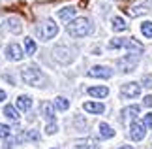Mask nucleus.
Here are the masks:
<instances>
[{
	"mask_svg": "<svg viewBox=\"0 0 152 149\" xmlns=\"http://www.w3.org/2000/svg\"><path fill=\"white\" fill-rule=\"evenodd\" d=\"M32 106V98L26 96V94H21L19 98H17V108H19L21 111H28Z\"/></svg>",
	"mask_w": 152,
	"mask_h": 149,
	"instance_id": "11",
	"label": "nucleus"
},
{
	"mask_svg": "<svg viewBox=\"0 0 152 149\" xmlns=\"http://www.w3.org/2000/svg\"><path fill=\"white\" fill-rule=\"evenodd\" d=\"M21 76H23V81H25L26 85H38V83H42V79H43V74L39 72L36 66L25 68L21 72Z\"/></svg>",
	"mask_w": 152,
	"mask_h": 149,
	"instance_id": "3",
	"label": "nucleus"
},
{
	"mask_svg": "<svg viewBox=\"0 0 152 149\" xmlns=\"http://www.w3.org/2000/svg\"><path fill=\"white\" fill-rule=\"evenodd\" d=\"M88 76L90 77H102V79H109L113 76V70L107 68V66H92L88 70Z\"/></svg>",
	"mask_w": 152,
	"mask_h": 149,
	"instance_id": "8",
	"label": "nucleus"
},
{
	"mask_svg": "<svg viewBox=\"0 0 152 149\" xmlns=\"http://www.w3.org/2000/svg\"><path fill=\"white\" fill-rule=\"evenodd\" d=\"M4 115L8 117V119H11V121H19V113H17V110L13 108V106H4Z\"/></svg>",
	"mask_w": 152,
	"mask_h": 149,
	"instance_id": "19",
	"label": "nucleus"
},
{
	"mask_svg": "<svg viewBox=\"0 0 152 149\" xmlns=\"http://www.w3.org/2000/svg\"><path fill=\"white\" fill-rule=\"evenodd\" d=\"M88 94L96 98H105L109 94V89L107 87H88Z\"/></svg>",
	"mask_w": 152,
	"mask_h": 149,
	"instance_id": "13",
	"label": "nucleus"
},
{
	"mask_svg": "<svg viewBox=\"0 0 152 149\" xmlns=\"http://www.w3.org/2000/svg\"><path fill=\"white\" fill-rule=\"evenodd\" d=\"M128 28V25H126V21L122 19V17H115L113 19V30L115 32H124Z\"/></svg>",
	"mask_w": 152,
	"mask_h": 149,
	"instance_id": "18",
	"label": "nucleus"
},
{
	"mask_svg": "<svg viewBox=\"0 0 152 149\" xmlns=\"http://www.w3.org/2000/svg\"><path fill=\"white\" fill-rule=\"evenodd\" d=\"M42 111H43V117L47 119L49 123L55 121V108H53L51 102H43V104H42Z\"/></svg>",
	"mask_w": 152,
	"mask_h": 149,
	"instance_id": "12",
	"label": "nucleus"
},
{
	"mask_svg": "<svg viewBox=\"0 0 152 149\" xmlns=\"http://www.w3.org/2000/svg\"><path fill=\"white\" fill-rule=\"evenodd\" d=\"M118 149H133V147H130V145H120Z\"/></svg>",
	"mask_w": 152,
	"mask_h": 149,
	"instance_id": "33",
	"label": "nucleus"
},
{
	"mask_svg": "<svg viewBox=\"0 0 152 149\" xmlns=\"http://www.w3.org/2000/svg\"><path fill=\"white\" fill-rule=\"evenodd\" d=\"M83 108L86 111H90V113H103L105 111V106L103 104H98V102H86Z\"/></svg>",
	"mask_w": 152,
	"mask_h": 149,
	"instance_id": "15",
	"label": "nucleus"
},
{
	"mask_svg": "<svg viewBox=\"0 0 152 149\" xmlns=\"http://www.w3.org/2000/svg\"><path fill=\"white\" fill-rule=\"evenodd\" d=\"M75 15V8H72V6H68V8H62L60 11H58V17L64 21H68V19H72V17Z\"/></svg>",
	"mask_w": 152,
	"mask_h": 149,
	"instance_id": "20",
	"label": "nucleus"
},
{
	"mask_svg": "<svg viewBox=\"0 0 152 149\" xmlns=\"http://www.w3.org/2000/svg\"><path fill=\"white\" fill-rule=\"evenodd\" d=\"M141 32H143V36L152 38V23L150 21H145L143 25H141Z\"/></svg>",
	"mask_w": 152,
	"mask_h": 149,
	"instance_id": "25",
	"label": "nucleus"
},
{
	"mask_svg": "<svg viewBox=\"0 0 152 149\" xmlns=\"http://www.w3.org/2000/svg\"><path fill=\"white\" fill-rule=\"evenodd\" d=\"M145 127L152 128V113H147V115H145Z\"/></svg>",
	"mask_w": 152,
	"mask_h": 149,
	"instance_id": "30",
	"label": "nucleus"
},
{
	"mask_svg": "<svg viewBox=\"0 0 152 149\" xmlns=\"http://www.w3.org/2000/svg\"><path fill=\"white\" fill-rule=\"evenodd\" d=\"M100 134L103 136V138H113V136H115V130L111 128L107 123H102L100 125Z\"/></svg>",
	"mask_w": 152,
	"mask_h": 149,
	"instance_id": "21",
	"label": "nucleus"
},
{
	"mask_svg": "<svg viewBox=\"0 0 152 149\" xmlns=\"http://www.w3.org/2000/svg\"><path fill=\"white\" fill-rule=\"evenodd\" d=\"M8 136H10V127L0 123V138H8Z\"/></svg>",
	"mask_w": 152,
	"mask_h": 149,
	"instance_id": "26",
	"label": "nucleus"
},
{
	"mask_svg": "<svg viewBox=\"0 0 152 149\" xmlns=\"http://www.w3.org/2000/svg\"><path fill=\"white\" fill-rule=\"evenodd\" d=\"M90 30H92V27L86 17H77V19L69 21V25H68V32L73 38H83L86 34H90Z\"/></svg>",
	"mask_w": 152,
	"mask_h": 149,
	"instance_id": "1",
	"label": "nucleus"
},
{
	"mask_svg": "<svg viewBox=\"0 0 152 149\" xmlns=\"http://www.w3.org/2000/svg\"><path fill=\"white\" fill-rule=\"evenodd\" d=\"M147 11H148V10L145 8V6H132V8L126 10V13L132 15V17H137V15H145Z\"/></svg>",
	"mask_w": 152,
	"mask_h": 149,
	"instance_id": "17",
	"label": "nucleus"
},
{
	"mask_svg": "<svg viewBox=\"0 0 152 149\" xmlns=\"http://www.w3.org/2000/svg\"><path fill=\"white\" fill-rule=\"evenodd\" d=\"M55 106H56V108L58 110H68L69 108V100L68 98H64V96H58V98H55Z\"/></svg>",
	"mask_w": 152,
	"mask_h": 149,
	"instance_id": "23",
	"label": "nucleus"
},
{
	"mask_svg": "<svg viewBox=\"0 0 152 149\" xmlns=\"http://www.w3.org/2000/svg\"><path fill=\"white\" fill-rule=\"evenodd\" d=\"M109 47L111 49H116V47H126V49H130V51H137V53H141L143 51V45L141 44H137L133 38H115V40H111L109 42Z\"/></svg>",
	"mask_w": 152,
	"mask_h": 149,
	"instance_id": "2",
	"label": "nucleus"
},
{
	"mask_svg": "<svg viewBox=\"0 0 152 149\" xmlns=\"http://www.w3.org/2000/svg\"><path fill=\"white\" fill-rule=\"evenodd\" d=\"M150 2H152V0H150Z\"/></svg>",
	"mask_w": 152,
	"mask_h": 149,
	"instance_id": "34",
	"label": "nucleus"
},
{
	"mask_svg": "<svg viewBox=\"0 0 152 149\" xmlns=\"http://www.w3.org/2000/svg\"><path fill=\"white\" fill-rule=\"evenodd\" d=\"M6 57H8L10 61H21V59L25 57V53H23V49L17 44H10L6 47Z\"/></svg>",
	"mask_w": 152,
	"mask_h": 149,
	"instance_id": "10",
	"label": "nucleus"
},
{
	"mask_svg": "<svg viewBox=\"0 0 152 149\" xmlns=\"http://www.w3.org/2000/svg\"><path fill=\"white\" fill-rule=\"evenodd\" d=\"M45 132H47V134H55L56 132V123H49L47 127H45Z\"/></svg>",
	"mask_w": 152,
	"mask_h": 149,
	"instance_id": "29",
	"label": "nucleus"
},
{
	"mask_svg": "<svg viewBox=\"0 0 152 149\" xmlns=\"http://www.w3.org/2000/svg\"><path fill=\"white\" fill-rule=\"evenodd\" d=\"M139 106H130V108H124L122 110V119H130V117H135V115H139Z\"/></svg>",
	"mask_w": 152,
	"mask_h": 149,
	"instance_id": "16",
	"label": "nucleus"
},
{
	"mask_svg": "<svg viewBox=\"0 0 152 149\" xmlns=\"http://www.w3.org/2000/svg\"><path fill=\"white\" fill-rule=\"evenodd\" d=\"M56 34H58V27L55 25V21H51V19H47L45 23H42V25L38 27V36L42 40H51V38H55Z\"/></svg>",
	"mask_w": 152,
	"mask_h": 149,
	"instance_id": "4",
	"label": "nucleus"
},
{
	"mask_svg": "<svg viewBox=\"0 0 152 149\" xmlns=\"http://www.w3.org/2000/svg\"><path fill=\"white\" fill-rule=\"evenodd\" d=\"M23 138H25V140H38V138H39V134L36 132V130H30V132H26L25 136H23Z\"/></svg>",
	"mask_w": 152,
	"mask_h": 149,
	"instance_id": "27",
	"label": "nucleus"
},
{
	"mask_svg": "<svg viewBox=\"0 0 152 149\" xmlns=\"http://www.w3.org/2000/svg\"><path fill=\"white\" fill-rule=\"evenodd\" d=\"M8 28H10L13 34H21V30H23L21 21L17 19V17H10V19H8Z\"/></svg>",
	"mask_w": 152,
	"mask_h": 149,
	"instance_id": "14",
	"label": "nucleus"
},
{
	"mask_svg": "<svg viewBox=\"0 0 152 149\" xmlns=\"http://www.w3.org/2000/svg\"><path fill=\"white\" fill-rule=\"evenodd\" d=\"M137 66V57L135 55H128L124 59H120L118 61V68L122 70V72H133Z\"/></svg>",
	"mask_w": 152,
	"mask_h": 149,
	"instance_id": "7",
	"label": "nucleus"
},
{
	"mask_svg": "<svg viewBox=\"0 0 152 149\" xmlns=\"http://www.w3.org/2000/svg\"><path fill=\"white\" fill-rule=\"evenodd\" d=\"M2 100H6V93L2 91V89H0V102H2Z\"/></svg>",
	"mask_w": 152,
	"mask_h": 149,
	"instance_id": "32",
	"label": "nucleus"
},
{
	"mask_svg": "<svg viewBox=\"0 0 152 149\" xmlns=\"http://www.w3.org/2000/svg\"><path fill=\"white\" fill-rule=\"evenodd\" d=\"M130 130H132V138L135 140V142H139V140H143L145 138V134H147V130H145V123H141V121H133L132 123V127H130Z\"/></svg>",
	"mask_w": 152,
	"mask_h": 149,
	"instance_id": "9",
	"label": "nucleus"
},
{
	"mask_svg": "<svg viewBox=\"0 0 152 149\" xmlns=\"http://www.w3.org/2000/svg\"><path fill=\"white\" fill-rule=\"evenodd\" d=\"M53 55H55V59L58 62H62V64H68V62L73 61V51L69 49V47H66V45H56L55 51H53Z\"/></svg>",
	"mask_w": 152,
	"mask_h": 149,
	"instance_id": "5",
	"label": "nucleus"
},
{
	"mask_svg": "<svg viewBox=\"0 0 152 149\" xmlns=\"http://www.w3.org/2000/svg\"><path fill=\"white\" fill-rule=\"evenodd\" d=\"M143 85H145V87H148V89H152V74L143 76Z\"/></svg>",
	"mask_w": 152,
	"mask_h": 149,
	"instance_id": "28",
	"label": "nucleus"
},
{
	"mask_svg": "<svg viewBox=\"0 0 152 149\" xmlns=\"http://www.w3.org/2000/svg\"><path fill=\"white\" fill-rule=\"evenodd\" d=\"M120 94L124 98H135V96H139L141 94V85L139 83H126V85H122V89H120Z\"/></svg>",
	"mask_w": 152,
	"mask_h": 149,
	"instance_id": "6",
	"label": "nucleus"
},
{
	"mask_svg": "<svg viewBox=\"0 0 152 149\" xmlns=\"http://www.w3.org/2000/svg\"><path fill=\"white\" fill-rule=\"evenodd\" d=\"M72 149H98V145L94 142H77L75 145H72Z\"/></svg>",
	"mask_w": 152,
	"mask_h": 149,
	"instance_id": "22",
	"label": "nucleus"
},
{
	"mask_svg": "<svg viewBox=\"0 0 152 149\" xmlns=\"http://www.w3.org/2000/svg\"><path fill=\"white\" fill-rule=\"evenodd\" d=\"M25 47H26V55H34V53H36V42L32 38L25 40Z\"/></svg>",
	"mask_w": 152,
	"mask_h": 149,
	"instance_id": "24",
	"label": "nucleus"
},
{
	"mask_svg": "<svg viewBox=\"0 0 152 149\" xmlns=\"http://www.w3.org/2000/svg\"><path fill=\"white\" fill-rule=\"evenodd\" d=\"M143 106H147V108H150V106H152V94H147V96H145Z\"/></svg>",
	"mask_w": 152,
	"mask_h": 149,
	"instance_id": "31",
	"label": "nucleus"
}]
</instances>
